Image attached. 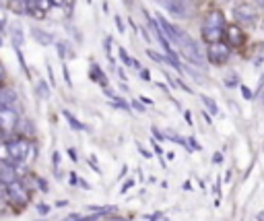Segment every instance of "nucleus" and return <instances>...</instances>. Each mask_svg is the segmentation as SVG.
<instances>
[{"instance_id": "nucleus-46", "label": "nucleus", "mask_w": 264, "mask_h": 221, "mask_svg": "<svg viewBox=\"0 0 264 221\" xmlns=\"http://www.w3.org/2000/svg\"><path fill=\"white\" fill-rule=\"evenodd\" d=\"M140 35H142V37H145V39H147V41H151V35H149V33H147V31H145V29H140Z\"/></svg>"}, {"instance_id": "nucleus-27", "label": "nucleus", "mask_w": 264, "mask_h": 221, "mask_svg": "<svg viewBox=\"0 0 264 221\" xmlns=\"http://www.w3.org/2000/svg\"><path fill=\"white\" fill-rule=\"evenodd\" d=\"M114 23H116V27H118V31H120V33H124V31H126V27H124V21H122V17H118V15H116V17H114Z\"/></svg>"}, {"instance_id": "nucleus-4", "label": "nucleus", "mask_w": 264, "mask_h": 221, "mask_svg": "<svg viewBox=\"0 0 264 221\" xmlns=\"http://www.w3.org/2000/svg\"><path fill=\"white\" fill-rule=\"evenodd\" d=\"M229 46L223 43V41H217V43H210L208 46V52H206V58L208 62L213 64H225L229 60Z\"/></svg>"}, {"instance_id": "nucleus-17", "label": "nucleus", "mask_w": 264, "mask_h": 221, "mask_svg": "<svg viewBox=\"0 0 264 221\" xmlns=\"http://www.w3.org/2000/svg\"><path fill=\"white\" fill-rule=\"evenodd\" d=\"M200 99L204 101V105L208 107V112H210V114H213V116H215V114H219V107H217L215 99H210V97H206V95H200Z\"/></svg>"}, {"instance_id": "nucleus-6", "label": "nucleus", "mask_w": 264, "mask_h": 221, "mask_svg": "<svg viewBox=\"0 0 264 221\" xmlns=\"http://www.w3.org/2000/svg\"><path fill=\"white\" fill-rule=\"evenodd\" d=\"M163 5H165V9H167L174 17H178V19H186V17H188V9H186L184 0H163Z\"/></svg>"}, {"instance_id": "nucleus-12", "label": "nucleus", "mask_w": 264, "mask_h": 221, "mask_svg": "<svg viewBox=\"0 0 264 221\" xmlns=\"http://www.w3.org/2000/svg\"><path fill=\"white\" fill-rule=\"evenodd\" d=\"M202 37L208 43H217L223 37V29H215V27H202Z\"/></svg>"}, {"instance_id": "nucleus-39", "label": "nucleus", "mask_w": 264, "mask_h": 221, "mask_svg": "<svg viewBox=\"0 0 264 221\" xmlns=\"http://www.w3.org/2000/svg\"><path fill=\"white\" fill-rule=\"evenodd\" d=\"M68 157H70L73 161H77V159H79V155H77V151H75V149H68Z\"/></svg>"}, {"instance_id": "nucleus-32", "label": "nucleus", "mask_w": 264, "mask_h": 221, "mask_svg": "<svg viewBox=\"0 0 264 221\" xmlns=\"http://www.w3.org/2000/svg\"><path fill=\"white\" fill-rule=\"evenodd\" d=\"M5 35H7V25L0 23V46L5 43Z\"/></svg>"}, {"instance_id": "nucleus-9", "label": "nucleus", "mask_w": 264, "mask_h": 221, "mask_svg": "<svg viewBox=\"0 0 264 221\" xmlns=\"http://www.w3.org/2000/svg\"><path fill=\"white\" fill-rule=\"evenodd\" d=\"M9 37H11V43H13V48H23V43H25V33H23V29H21V25H9Z\"/></svg>"}, {"instance_id": "nucleus-16", "label": "nucleus", "mask_w": 264, "mask_h": 221, "mask_svg": "<svg viewBox=\"0 0 264 221\" xmlns=\"http://www.w3.org/2000/svg\"><path fill=\"white\" fill-rule=\"evenodd\" d=\"M62 116L66 118V122H68V124H70L75 130H85V124H81V122H79V120H77V118H75V116L68 112V109H64V112H62Z\"/></svg>"}, {"instance_id": "nucleus-25", "label": "nucleus", "mask_w": 264, "mask_h": 221, "mask_svg": "<svg viewBox=\"0 0 264 221\" xmlns=\"http://www.w3.org/2000/svg\"><path fill=\"white\" fill-rule=\"evenodd\" d=\"M147 56H149V58H153L155 62H163V60H165V56H159V54L153 52V50H147Z\"/></svg>"}, {"instance_id": "nucleus-1", "label": "nucleus", "mask_w": 264, "mask_h": 221, "mask_svg": "<svg viewBox=\"0 0 264 221\" xmlns=\"http://www.w3.org/2000/svg\"><path fill=\"white\" fill-rule=\"evenodd\" d=\"M172 41L180 48V52H182V56L184 58H188L192 64H198L202 71H204V67H206V60H204V52L198 48V43L186 33V31H182L180 27H176L174 29V37H172Z\"/></svg>"}, {"instance_id": "nucleus-33", "label": "nucleus", "mask_w": 264, "mask_h": 221, "mask_svg": "<svg viewBox=\"0 0 264 221\" xmlns=\"http://www.w3.org/2000/svg\"><path fill=\"white\" fill-rule=\"evenodd\" d=\"M37 213L39 215H47L50 213V207L47 205H37Z\"/></svg>"}, {"instance_id": "nucleus-36", "label": "nucleus", "mask_w": 264, "mask_h": 221, "mask_svg": "<svg viewBox=\"0 0 264 221\" xmlns=\"http://www.w3.org/2000/svg\"><path fill=\"white\" fill-rule=\"evenodd\" d=\"M242 95H244L246 99H250V97H252V91H250L248 87H244V85H242Z\"/></svg>"}, {"instance_id": "nucleus-10", "label": "nucleus", "mask_w": 264, "mask_h": 221, "mask_svg": "<svg viewBox=\"0 0 264 221\" xmlns=\"http://www.w3.org/2000/svg\"><path fill=\"white\" fill-rule=\"evenodd\" d=\"M29 31H31L33 39H35L37 43H41V46H52V43L56 41V39H54V35L47 33V31H43V29H39V27H31Z\"/></svg>"}, {"instance_id": "nucleus-14", "label": "nucleus", "mask_w": 264, "mask_h": 221, "mask_svg": "<svg viewBox=\"0 0 264 221\" xmlns=\"http://www.w3.org/2000/svg\"><path fill=\"white\" fill-rule=\"evenodd\" d=\"M91 79L97 81L103 89H108V85H110V83H108V77H105V73H103V71L99 69V64H95V62H91Z\"/></svg>"}, {"instance_id": "nucleus-18", "label": "nucleus", "mask_w": 264, "mask_h": 221, "mask_svg": "<svg viewBox=\"0 0 264 221\" xmlns=\"http://www.w3.org/2000/svg\"><path fill=\"white\" fill-rule=\"evenodd\" d=\"M37 93H39V97L50 99V85H47L43 79H39V81H37Z\"/></svg>"}, {"instance_id": "nucleus-43", "label": "nucleus", "mask_w": 264, "mask_h": 221, "mask_svg": "<svg viewBox=\"0 0 264 221\" xmlns=\"http://www.w3.org/2000/svg\"><path fill=\"white\" fill-rule=\"evenodd\" d=\"M79 186H83L85 190H89V188H91V184H89V182H85V180H79Z\"/></svg>"}, {"instance_id": "nucleus-38", "label": "nucleus", "mask_w": 264, "mask_h": 221, "mask_svg": "<svg viewBox=\"0 0 264 221\" xmlns=\"http://www.w3.org/2000/svg\"><path fill=\"white\" fill-rule=\"evenodd\" d=\"M132 107H134V109H138V112H145V105H142V103H138V101H132Z\"/></svg>"}, {"instance_id": "nucleus-37", "label": "nucleus", "mask_w": 264, "mask_h": 221, "mask_svg": "<svg viewBox=\"0 0 264 221\" xmlns=\"http://www.w3.org/2000/svg\"><path fill=\"white\" fill-rule=\"evenodd\" d=\"M50 5H54V7H64L66 0H50Z\"/></svg>"}, {"instance_id": "nucleus-40", "label": "nucleus", "mask_w": 264, "mask_h": 221, "mask_svg": "<svg viewBox=\"0 0 264 221\" xmlns=\"http://www.w3.org/2000/svg\"><path fill=\"white\" fill-rule=\"evenodd\" d=\"M140 77H142L145 81H151V73H149V71H140Z\"/></svg>"}, {"instance_id": "nucleus-15", "label": "nucleus", "mask_w": 264, "mask_h": 221, "mask_svg": "<svg viewBox=\"0 0 264 221\" xmlns=\"http://www.w3.org/2000/svg\"><path fill=\"white\" fill-rule=\"evenodd\" d=\"M54 43H56V50H58V56H60L62 60H66V58H75V56H77V54H75V52L64 43V41H54Z\"/></svg>"}, {"instance_id": "nucleus-5", "label": "nucleus", "mask_w": 264, "mask_h": 221, "mask_svg": "<svg viewBox=\"0 0 264 221\" xmlns=\"http://www.w3.org/2000/svg\"><path fill=\"white\" fill-rule=\"evenodd\" d=\"M233 15H235V19H239L242 23H250V25H252V23L256 21V9H254L252 5H248V3L235 5Z\"/></svg>"}, {"instance_id": "nucleus-45", "label": "nucleus", "mask_w": 264, "mask_h": 221, "mask_svg": "<svg viewBox=\"0 0 264 221\" xmlns=\"http://www.w3.org/2000/svg\"><path fill=\"white\" fill-rule=\"evenodd\" d=\"M153 149H155V153H157V155H161V153H163V151H161V147L157 145V143H153Z\"/></svg>"}, {"instance_id": "nucleus-53", "label": "nucleus", "mask_w": 264, "mask_h": 221, "mask_svg": "<svg viewBox=\"0 0 264 221\" xmlns=\"http://www.w3.org/2000/svg\"><path fill=\"white\" fill-rule=\"evenodd\" d=\"M124 5L126 7H132V0H124Z\"/></svg>"}, {"instance_id": "nucleus-47", "label": "nucleus", "mask_w": 264, "mask_h": 221, "mask_svg": "<svg viewBox=\"0 0 264 221\" xmlns=\"http://www.w3.org/2000/svg\"><path fill=\"white\" fill-rule=\"evenodd\" d=\"M0 23L7 25V23H5V9H0Z\"/></svg>"}, {"instance_id": "nucleus-35", "label": "nucleus", "mask_w": 264, "mask_h": 221, "mask_svg": "<svg viewBox=\"0 0 264 221\" xmlns=\"http://www.w3.org/2000/svg\"><path fill=\"white\" fill-rule=\"evenodd\" d=\"M151 130H153V135H155V139H157V141H163V139H165V135H161L159 130H157V128H155V126H153Z\"/></svg>"}, {"instance_id": "nucleus-30", "label": "nucleus", "mask_w": 264, "mask_h": 221, "mask_svg": "<svg viewBox=\"0 0 264 221\" xmlns=\"http://www.w3.org/2000/svg\"><path fill=\"white\" fill-rule=\"evenodd\" d=\"M35 182H37V188H39L41 192H47V190H50V188H47V182H45L43 178H37Z\"/></svg>"}, {"instance_id": "nucleus-54", "label": "nucleus", "mask_w": 264, "mask_h": 221, "mask_svg": "<svg viewBox=\"0 0 264 221\" xmlns=\"http://www.w3.org/2000/svg\"><path fill=\"white\" fill-rule=\"evenodd\" d=\"M87 3H91V0H87Z\"/></svg>"}, {"instance_id": "nucleus-34", "label": "nucleus", "mask_w": 264, "mask_h": 221, "mask_svg": "<svg viewBox=\"0 0 264 221\" xmlns=\"http://www.w3.org/2000/svg\"><path fill=\"white\" fill-rule=\"evenodd\" d=\"M258 95H260V99H262V103H264V75H262V79H260V89H258Z\"/></svg>"}, {"instance_id": "nucleus-2", "label": "nucleus", "mask_w": 264, "mask_h": 221, "mask_svg": "<svg viewBox=\"0 0 264 221\" xmlns=\"http://www.w3.org/2000/svg\"><path fill=\"white\" fill-rule=\"evenodd\" d=\"M7 143L9 155H11V163H27V153H29V141L25 137H13Z\"/></svg>"}, {"instance_id": "nucleus-26", "label": "nucleus", "mask_w": 264, "mask_h": 221, "mask_svg": "<svg viewBox=\"0 0 264 221\" xmlns=\"http://www.w3.org/2000/svg\"><path fill=\"white\" fill-rule=\"evenodd\" d=\"M62 75H64V81H66V85H68V87H73V79H70V71H68V67H66V64L62 67Z\"/></svg>"}, {"instance_id": "nucleus-28", "label": "nucleus", "mask_w": 264, "mask_h": 221, "mask_svg": "<svg viewBox=\"0 0 264 221\" xmlns=\"http://www.w3.org/2000/svg\"><path fill=\"white\" fill-rule=\"evenodd\" d=\"M225 85H227V87H237V75H229V77L225 79Z\"/></svg>"}, {"instance_id": "nucleus-48", "label": "nucleus", "mask_w": 264, "mask_h": 221, "mask_svg": "<svg viewBox=\"0 0 264 221\" xmlns=\"http://www.w3.org/2000/svg\"><path fill=\"white\" fill-rule=\"evenodd\" d=\"M190 145H192V149H200V145H198V143H196V141H194V139H192V141H190Z\"/></svg>"}, {"instance_id": "nucleus-44", "label": "nucleus", "mask_w": 264, "mask_h": 221, "mask_svg": "<svg viewBox=\"0 0 264 221\" xmlns=\"http://www.w3.org/2000/svg\"><path fill=\"white\" fill-rule=\"evenodd\" d=\"M3 81H5V67L0 64V85H3Z\"/></svg>"}, {"instance_id": "nucleus-23", "label": "nucleus", "mask_w": 264, "mask_h": 221, "mask_svg": "<svg viewBox=\"0 0 264 221\" xmlns=\"http://www.w3.org/2000/svg\"><path fill=\"white\" fill-rule=\"evenodd\" d=\"M50 0H35V9L37 11H41V13H45V11H50Z\"/></svg>"}, {"instance_id": "nucleus-42", "label": "nucleus", "mask_w": 264, "mask_h": 221, "mask_svg": "<svg viewBox=\"0 0 264 221\" xmlns=\"http://www.w3.org/2000/svg\"><path fill=\"white\" fill-rule=\"evenodd\" d=\"M132 184H134V180H126V184L122 186V192H126V190H128V188L132 186Z\"/></svg>"}, {"instance_id": "nucleus-3", "label": "nucleus", "mask_w": 264, "mask_h": 221, "mask_svg": "<svg viewBox=\"0 0 264 221\" xmlns=\"http://www.w3.org/2000/svg\"><path fill=\"white\" fill-rule=\"evenodd\" d=\"M5 194L11 203L19 205V207H25L29 203V190H27V184L23 180H13L11 184L5 186Z\"/></svg>"}, {"instance_id": "nucleus-11", "label": "nucleus", "mask_w": 264, "mask_h": 221, "mask_svg": "<svg viewBox=\"0 0 264 221\" xmlns=\"http://www.w3.org/2000/svg\"><path fill=\"white\" fill-rule=\"evenodd\" d=\"M227 39H229V43L233 46V48H237V46H242L244 43V31L237 27V25H229L227 27Z\"/></svg>"}, {"instance_id": "nucleus-7", "label": "nucleus", "mask_w": 264, "mask_h": 221, "mask_svg": "<svg viewBox=\"0 0 264 221\" xmlns=\"http://www.w3.org/2000/svg\"><path fill=\"white\" fill-rule=\"evenodd\" d=\"M13 180H19L17 172H15V163H0V184L7 186Z\"/></svg>"}, {"instance_id": "nucleus-51", "label": "nucleus", "mask_w": 264, "mask_h": 221, "mask_svg": "<svg viewBox=\"0 0 264 221\" xmlns=\"http://www.w3.org/2000/svg\"><path fill=\"white\" fill-rule=\"evenodd\" d=\"M256 3H258V7H260V9H264V0H256Z\"/></svg>"}, {"instance_id": "nucleus-8", "label": "nucleus", "mask_w": 264, "mask_h": 221, "mask_svg": "<svg viewBox=\"0 0 264 221\" xmlns=\"http://www.w3.org/2000/svg\"><path fill=\"white\" fill-rule=\"evenodd\" d=\"M15 103H17L15 89H9V87L0 85V107H15Z\"/></svg>"}, {"instance_id": "nucleus-24", "label": "nucleus", "mask_w": 264, "mask_h": 221, "mask_svg": "<svg viewBox=\"0 0 264 221\" xmlns=\"http://www.w3.org/2000/svg\"><path fill=\"white\" fill-rule=\"evenodd\" d=\"M103 48H105V54H108V58H110V60H114V58H112V37H105Z\"/></svg>"}, {"instance_id": "nucleus-21", "label": "nucleus", "mask_w": 264, "mask_h": 221, "mask_svg": "<svg viewBox=\"0 0 264 221\" xmlns=\"http://www.w3.org/2000/svg\"><path fill=\"white\" fill-rule=\"evenodd\" d=\"M112 105L114 107H120V109H128L130 107V103H126L122 97H116V95H112Z\"/></svg>"}, {"instance_id": "nucleus-13", "label": "nucleus", "mask_w": 264, "mask_h": 221, "mask_svg": "<svg viewBox=\"0 0 264 221\" xmlns=\"http://www.w3.org/2000/svg\"><path fill=\"white\" fill-rule=\"evenodd\" d=\"M223 23H225V19H223V15L219 13V11H213L206 19H204V27H215V29H223Z\"/></svg>"}, {"instance_id": "nucleus-19", "label": "nucleus", "mask_w": 264, "mask_h": 221, "mask_svg": "<svg viewBox=\"0 0 264 221\" xmlns=\"http://www.w3.org/2000/svg\"><path fill=\"white\" fill-rule=\"evenodd\" d=\"M15 54H17V60H19V64H21V71H23L27 77H31V73H29V67H27L25 58H23V50H21V48H15Z\"/></svg>"}, {"instance_id": "nucleus-50", "label": "nucleus", "mask_w": 264, "mask_h": 221, "mask_svg": "<svg viewBox=\"0 0 264 221\" xmlns=\"http://www.w3.org/2000/svg\"><path fill=\"white\" fill-rule=\"evenodd\" d=\"M221 159H223V157H221V153H217V155H215V157H213V161H217V163H219V161H221Z\"/></svg>"}, {"instance_id": "nucleus-22", "label": "nucleus", "mask_w": 264, "mask_h": 221, "mask_svg": "<svg viewBox=\"0 0 264 221\" xmlns=\"http://www.w3.org/2000/svg\"><path fill=\"white\" fill-rule=\"evenodd\" d=\"M118 52H120V58H122V62H124L126 67H132V60H134V58H130V56H128V52H126L124 48H118Z\"/></svg>"}, {"instance_id": "nucleus-31", "label": "nucleus", "mask_w": 264, "mask_h": 221, "mask_svg": "<svg viewBox=\"0 0 264 221\" xmlns=\"http://www.w3.org/2000/svg\"><path fill=\"white\" fill-rule=\"evenodd\" d=\"M52 163H54V170H58V165H60V155H58V151L52 153Z\"/></svg>"}, {"instance_id": "nucleus-52", "label": "nucleus", "mask_w": 264, "mask_h": 221, "mask_svg": "<svg viewBox=\"0 0 264 221\" xmlns=\"http://www.w3.org/2000/svg\"><path fill=\"white\" fill-rule=\"evenodd\" d=\"M5 137H7L5 132H0V143H5Z\"/></svg>"}, {"instance_id": "nucleus-49", "label": "nucleus", "mask_w": 264, "mask_h": 221, "mask_svg": "<svg viewBox=\"0 0 264 221\" xmlns=\"http://www.w3.org/2000/svg\"><path fill=\"white\" fill-rule=\"evenodd\" d=\"M140 101H142L145 105H149V103H151V99H149V97H140Z\"/></svg>"}, {"instance_id": "nucleus-20", "label": "nucleus", "mask_w": 264, "mask_h": 221, "mask_svg": "<svg viewBox=\"0 0 264 221\" xmlns=\"http://www.w3.org/2000/svg\"><path fill=\"white\" fill-rule=\"evenodd\" d=\"M0 163H11V155H9L7 143H0Z\"/></svg>"}, {"instance_id": "nucleus-41", "label": "nucleus", "mask_w": 264, "mask_h": 221, "mask_svg": "<svg viewBox=\"0 0 264 221\" xmlns=\"http://www.w3.org/2000/svg\"><path fill=\"white\" fill-rule=\"evenodd\" d=\"M70 184H73V186H79V178H77V174H70Z\"/></svg>"}, {"instance_id": "nucleus-29", "label": "nucleus", "mask_w": 264, "mask_h": 221, "mask_svg": "<svg viewBox=\"0 0 264 221\" xmlns=\"http://www.w3.org/2000/svg\"><path fill=\"white\" fill-rule=\"evenodd\" d=\"M47 77H50V87H54L56 85V77H54V69H52L50 64H47Z\"/></svg>"}]
</instances>
